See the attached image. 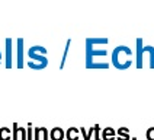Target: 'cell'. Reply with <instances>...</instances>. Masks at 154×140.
I'll return each mask as SVG.
<instances>
[{
	"mask_svg": "<svg viewBox=\"0 0 154 140\" xmlns=\"http://www.w3.org/2000/svg\"><path fill=\"white\" fill-rule=\"evenodd\" d=\"M93 129H94V131H93V139L94 140H102V137H100V127L96 124V126H93Z\"/></svg>",
	"mask_w": 154,
	"mask_h": 140,
	"instance_id": "2e32d148",
	"label": "cell"
},
{
	"mask_svg": "<svg viewBox=\"0 0 154 140\" xmlns=\"http://www.w3.org/2000/svg\"><path fill=\"white\" fill-rule=\"evenodd\" d=\"M48 140L50 139V131L45 127H36L34 129V140Z\"/></svg>",
	"mask_w": 154,
	"mask_h": 140,
	"instance_id": "5b68a950",
	"label": "cell"
},
{
	"mask_svg": "<svg viewBox=\"0 0 154 140\" xmlns=\"http://www.w3.org/2000/svg\"><path fill=\"white\" fill-rule=\"evenodd\" d=\"M66 137H67V140H79V137H80V129H76V127L67 129Z\"/></svg>",
	"mask_w": 154,
	"mask_h": 140,
	"instance_id": "30bf717a",
	"label": "cell"
},
{
	"mask_svg": "<svg viewBox=\"0 0 154 140\" xmlns=\"http://www.w3.org/2000/svg\"><path fill=\"white\" fill-rule=\"evenodd\" d=\"M137 56H135V66L137 69H143L144 66V56H148L150 60V67L154 69V47L153 45H144L143 44V38H137Z\"/></svg>",
	"mask_w": 154,
	"mask_h": 140,
	"instance_id": "3957f363",
	"label": "cell"
},
{
	"mask_svg": "<svg viewBox=\"0 0 154 140\" xmlns=\"http://www.w3.org/2000/svg\"><path fill=\"white\" fill-rule=\"evenodd\" d=\"M12 139V130L9 127H2L0 129V140H10Z\"/></svg>",
	"mask_w": 154,
	"mask_h": 140,
	"instance_id": "7c38bea8",
	"label": "cell"
},
{
	"mask_svg": "<svg viewBox=\"0 0 154 140\" xmlns=\"http://www.w3.org/2000/svg\"><path fill=\"white\" fill-rule=\"evenodd\" d=\"M116 137L118 140H131V134H129V130L127 127H121L116 131Z\"/></svg>",
	"mask_w": 154,
	"mask_h": 140,
	"instance_id": "8fae6325",
	"label": "cell"
},
{
	"mask_svg": "<svg viewBox=\"0 0 154 140\" xmlns=\"http://www.w3.org/2000/svg\"><path fill=\"white\" fill-rule=\"evenodd\" d=\"M134 52L127 45H118L113 48L112 51V64L118 70H127L132 66L134 59H132Z\"/></svg>",
	"mask_w": 154,
	"mask_h": 140,
	"instance_id": "6da1fadb",
	"label": "cell"
},
{
	"mask_svg": "<svg viewBox=\"0 0 154 140\" xmlns=\"http://www.w3.org/2000/svg\"><path fill=\"white\" fill-rule=\"evenodd\" d=\"M12 43L10 38L6 40V67H12Z\"/></svg>",
	"mask_w": 154,
	"mask_h": 140,
	"instance_id": "9c48e42d",
	"label": "cell"
},
{
	"mask_svg": "<svg viewBox=\"0 0 154 140\" xmlns=\"http://www.w3.org/2000/svg\"><path fill=\"white\" fill-rule=\"evenodd\" d=\"M146 137H147V140H154V127H150V129H147Z\"/></svg>",
	"mask_w": 154,
	"mask_h": 140,
	"instance_id": "ac0fdd59",
	"label": "cell"
},
{
	"mask_svg": "<svg viewBox=\"0 0 154 140\" xmlns=\"http://www.w3.org/2000/svg\"><path fill=\"white\" fill-rule=\"evenodd\" d=\"M66 137V131L63 130L61 127H54L50 131V139L51 140H63Z\"/></svg>",
	"mask_w": 154,
	"mask_h": 140,
	"instance_id": "52a82bcc",
	"label": "cell"
},
{
	"mask_svg": "<svg viewBox=\"0 0 154 140\" xmlns=\"http://www.w3.org/2000/svg\"><path fill=\"white\" fill-rule=\"evenodd\" d=\"M93 131H94L93 127H90V129H87V130H86L85 127H82V129H80V133L83 134L85 140H90V139H92V136H93Z\"/></svg>",
	"mask_w": 154,
	"mask_h": 140,
	"instance_id": "9a60e30c",
	"label": "cell"
},
{
	"mask_svg": "<svg viewBox=\"0 0 154 140\" xmlns=\"http://www.w3.org/2000/svg\"><path fill=\"white\" fill-rule=\"evenodd\" d=\"M26 139L28 140H32L34 139V129L31 124H28V129H26Z\"/></svg>",
	"mask_w": 154,
	"mask_h": 140,
	"instance_id": "e0dca14e",
	"label": "cell"
},
{
	"mask_svg": "<svg viewBox=\"0 0 154 140\" xmlns=\"http://www.w3.org/2000/svg\"><path fill=\"white\" fill-rule=\"evenodd\" d=\"M87 69H109V63L108 61H100V63H92L86 66Z\"/></svg>",
	"mask_w": 154,
	"mask_h": 140,
	"instance_id": "4fadbf2b",
	"label": "cell"
},
{
	"mask_svg": "<svg viewBox=\"0 0 154 140\" xmlns=\"http://www.w3.org/2000/svg\"><path fill=\"white\" fill-rule=\"evenodd\" d=\"M70 45H71V40H67V44H66V48H64V52H63V59H61V63H60V67H61V69H63V67H64V64H66V60H67V56H69Z\"/></svg>",
	"mask_w": 154,
	"mask_h": 140,
	"instance_id": "5bb4252c",
	"label": "cell"
},
{
	"mask_svg": "<svg viewBox=\"0 0 154 140\" xmlns=\"http://www.w3.org/2000/svg\"><path fill=\"white\" fill-rule=\"evenodd\" d=\"M28 66L32 69L41 70L45 69L48 64V59H47V48H44L42 45H34L28 50Z\"/></svg>",
	"mask_w": 154,
	"mask_h": 140,
	"instance_id": "7a4b0ae2",
	"label": "cell"
},
{
	"mask_svg": "<svg viewBox=\"0 0 154 140\" xmlns=\"http://www.w3.org/2000/svg\"><path fill=\"white\" fill-rule=\"evenodd\" d=\"M17 67H23V40H17Z\"/></svg>",
	"mask_w": 154,
	"mask_h": 140,
	"instance_id": "ba28073f",
	"label": "cell"
},
{
	"mask_svg": "<svg viewBox=\"0 0 154 140\" xmlns=\"http://www.w3.org/2000/svg\"><path fill=\"white\" fill-rule=\"evenodd\" d=\"M100 137H102V140H115L116 131H115V129H112V127H105L100 131Z\"/></svg>",
	"mask_w": 154,
	"mask_h": 140,
	"instance_id": "8992f818",
	"label": "cell"
},
{
	"mask_svg": "<svg viewBox=\"0 0 154 140\" xmlns=\"http://www.w3.org/2000/svg\"><path fill=\"white\" fill-rule=\"evenodd\" d=\"M109 44L108 38H87L86 40V48H96V50H100L99 45H106Z\"/></svg>",
	"mask_w": 154,
	"mask_h": 140,
	"instance_id": "277c9868",
	"label": "cell"
},
{
	"mask_svg": "<svg viewBox=\"0 0 154 140\" xmlns=\"http://www.w3.org/2000/svg\"><path fill=\"white\" fill-rule=\"evenodd\" d=\"M2 59H3V57H2V51H0V63H2Z\"/></svg>",
	"mask_w": 154,
	"mask_h": 140,
	"instance_id": "d6986e66",
	"label": "cell"
}]
</instances>
